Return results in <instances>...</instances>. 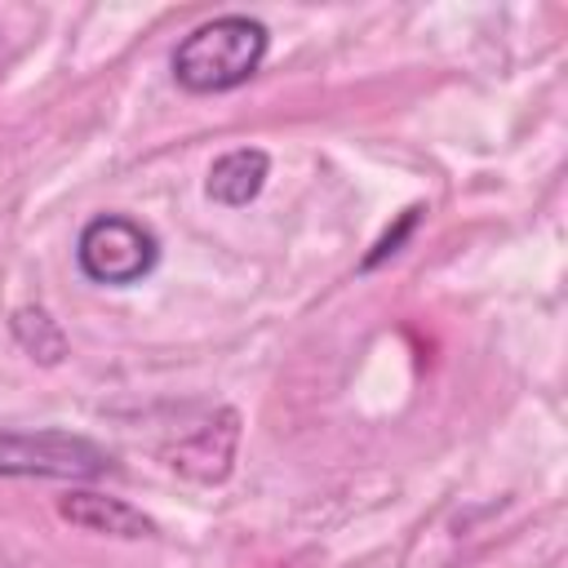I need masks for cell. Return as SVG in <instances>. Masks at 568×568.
<instances>
[{
	"label": "cell",
	"mask_w": 568,
	"mask_h": 568,
	"mask_svg": "<svg viewBox=\"0 0 568 568\" xmlns=\"http://www.w3.org/2000/svg\"><path fill=\"white\" fill-rule=\"evenodd\" d=\"M271 31L248 13H222L213 22H200L169 58L178 89L186 93H226L257 75L266 62Z\"/></svg>",
	"instance_id": "cell-1"
},
{
	"label": "cell",
	"mask_w": 568,
	"mask_h": 568,
	"mask_svg": "<svg viewBox=\"0 0 568 568\" xmlns=\"http://www.w3.org/2000/svg\"><path fill=\"white\" fill-rule=\"evenodd\" d=\"M58 515L67 519V524H75V528H84V532H102V537H155V519L151 515H142L138 506H129V501H120V497H106V493H89V488H80V493H67L62 501H58Z\"/></svg>",
	"instance_id": "cell-4"
},
{
	"label": "cell",
	"mask_w": 568,
	"mask_h": 568,
	"mask_svg": "<svg viewBox=\"0 0 568 568\" xmlns=\"http://www.w3.org/2000/svg\"><path fill=\"white\" fill-rule=\"evenodd\" d=\"M9 328H13V342L31 359H40V364H58L67 355V337H62L58 320L44 306H18L13 320H9Z\"/></svg>",
	"instance_id": "cell-6"
},
{
	"label": "cell",
	"mask_w": 568,
	"mask_h": 568,
	"mask_svg": "<svg viewBox=\"0 0 568 568\" xmlns=\"http://www.w3.org/2000/svg\"><path fill=\"white\" fill-rule=\"evenodd\" d=\"M75 262L93 284L129 288L155 271L160 240L151 226H142L124 213H98L84 222V231L75 240Z\"/></svg>",
	"instance_id": "cell-2"
},
{
	"label": "cell",
	"mask_w": 568,
	"mask_h": 568,
	"mask_svg": "<svg viewBox=\"0 0 568 568\" xmlns=\"http://www.w3.org/2000/svg\"><path fill=\"white\" fill-rule=\"evenodd\" d=\"M115 462L102 444L71 430H0V475L98 479Z\"/></svg>",
	"instance_id": "cell-3"
},
{
	"label": "cell",
	"mask_w": 568,
	"mask_h": 568,
	"mask_svg": "<svg viewBox=\"0 0 568 568\" xmlns=\"http://www.w3.org/2000/svg\"><path fill=\"white\" fill-rule=\"evenodd\" d=\"M422 213H426L422 204H413V209H404V213H399V222H395V226H386V231H382V240H377V244H373V248L364 253V262H359V271H373V266H382L386 257H395V253H399V244H404V240H408V235L417 231V222H422Z\"/></svg>",
	"instance_id": "cell-7"
},
{
	"label": "cell",
	"mask_w": 568,
	"mask_h": 568,
	"mask_svg": "<svg viewBox=\"0 0 568 568\" xmlns=\"http://www.w3.org/2000/svg\"><path fill=\"white\" fill-rule=\"evenodd\" d=\"M271 178V155L262 146H235L226 155H217L209 164V178H204V195L213 204H226V209H244L262 195Z\"/></svg>",
	"instance_id": "cell-5"
}]
</instances>
